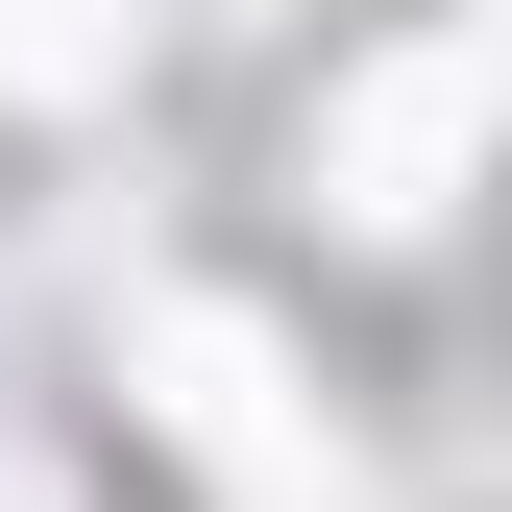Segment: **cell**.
<instances>
[{"instance_id":"obj_2","label":"cell","mask_w":512,"mask_h":512,"mask_svg":"<svg viewBox=\"0 0 512 512\" xmlns=\"http://www.w3.org/2000/svg\"><path fill=\"white\" fill-rule=\"evenodd\" d=\"M464 122H488V0H439L366 98H317V196H342L366 244H415L439 196H464Z\"/></svg>"},{"instance_id":"obj_4","label":"cell","mask_w":512,"mask_h":512,"mask_svg":"<svg viewBox=\"0 0 512 512\" xmlns=\"http://www.w3.org/2000/svg\"><path fill=\"white\" fill-rule=\"evenodd\" d=\"M0 512H49V464H0Z\"/></svg>"},{"instance_id":"obj_3","label":"cell","mask_w":512,"mask_h":512,"mask_svg":"<svg viewBox=\"0 0 512 512\" xmlns=\"http://www.w3.org/2000/svg\"><path fill=\"white\" fill-rule=\"evenodd\" d=\"M147 0H0V98H122Z\"/></svg>"},{"instance_id":"obj_1","label":"cell","mask_w":512,"mask_h":512,"mask_svg":"<svg viewBox=\"0 0 512 512\" xmlns=\"http://www.w3.org/2000/svg\"><path fill=\"white\" fill-rule=\"evenodd\" d=\"M122 366H147V439H171V464H220V512H342V439L293 415L269 317H220V293H147V317H122Z\"/></svg>"}]
</instances>
